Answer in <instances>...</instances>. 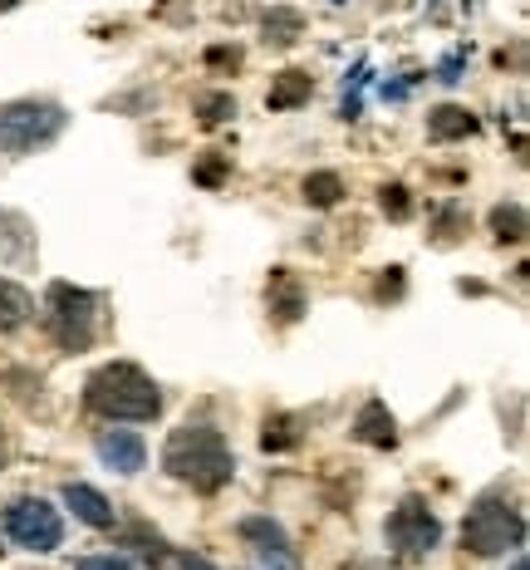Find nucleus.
<instances>
[{"mask_svg":"<svg viewBox=\"0 0 530 570\" xmlns=\"http://www.w3.org/2000/svg\"><path fill=\"white\" fill-rule=\"evenodd\" d=\"M510 570H526V556H516V566H510Z\"/></svg>","mask_w":530,"mask_h":570,"instance_id":"cd10ccee","label":"nucleus"},{"mask_svg":"<svg viewBox=\"0 0 530 570\" xmlns=\"http://www.w3.org/2000/svg\"><path fill=\"white\" fill-rule=\"evenodd\" d=\"M182 570H216V566H212V560H202V556H192V550H186V556H182Z\"/></svg>","mask_w":530,"mask_h":570,"instance_id":"a878e982","label":"nucleus"},{"mask_svg":"<svg viewBox=\"0 0 530 570\" xmlns=\"http://www.w3.org/2000/svg\"><path fill=\"white\" fill-rule=\"evenodd\" d=\"M526 541V516L510 507L501 491H486V497L471 501L467 521H461V546L481 560H496L506 550H516Z\"/></svg>","mask_w":530,"mask_h":570,"instance_id":"7ed1b4c3","label":"nucleus"},{"mask_svg":"<svg viewBox=\"0 0 530 570\" xmlns=\"http://www.w3.org/2000/svg\"><path fill=\"white\" fill-rule=\"evenodd\" d=\"M300 192H304V202L310 206H334L344 197V177L339 173H310Z\"/></svg>","mask_w":530,"mask_h":570,"instance_id":"a211bd4d","label":"nucleus"},{"mask_svg":"<svg viewBox=\"0 0 530 570\" xmlns=\"http://www.w3.org/2000/svg\"><path fill=\"white\" fill-rule=\"evenodd\" d=\"M378 206H383V216H388V222H408V216H412L408 187H402V182H383L378 187Z\"/></svg>","mask_w":530,"mask_h":570,"instance_id":"aec40b11","label":"nucleus"},{"mask_svg":"<svg viewBox=\"0 0 530 570\" xmlns=\"http://www.w3.org/2000/svg\"><path fill=\"white\" fill-rule=\"evenodd\" d=\"M64 507L74 511L84 526H94V531H108L118 521L113 501H108L98 487H88V482H69V487H64Z\"/></svg>","mask_w":530,"mask_h":570,"instance_id":"9d476101","label":"nucleus"},{"mask_svg":"<svg viewBox=\"0 0 530 570\" xmlns=\"http://www.w3.org/2000/svg\"><path fill=\"white\" fill-rule=\"evenodd\" d=\"M310 94H314L310 74H304V69H285V74H275V79H270V94H265V108H270V114H290V108L310 104Z\"/></svg>","mask_w":530,"mask_h":570,"instance_id":"4468645a","label":"nucleus"},{"mask_svg":"<svg viewBox=\"0 0 530 570\" xmlns=\"http://www.w3.org/2000/svg\"><path fill=\"white\" fill-rule=\"evenodd\" d=\"M402 295V271L393 265V271H383V281H378V300H398Z\"/></svg>","mask_w":530,"mask_h":570,"instance_id":"b1692460","label":"nucleus"},{"mask_svg":"<svg viewBox=\"0 0 530 570\" xmlns=\"http://www.w3.org/2000/svg\"><path fill=\"white\" fill-rule=\"evenodd\" d=\"M45 305H49V314H45L49 340H55L59 349L79 354V349H88V344H94L98 305H94V295H88L84 285L55 281V285H49V295H45Z\"/></svg>","mask_w":530,"mask_h":570,"instance_id":"39448f33","label":"nucleus"},{"mask_svg":"<svg viewBox=\"0 0 530 570\" xmlns=\"http://www.w3.org/2000/svg\"><path fill=\"white\" fill-rule=\"evenodd\" d=\"M344 570H398L393 560H373V556H359V560H349Z\"/></svg>","mask_w":530,"mask_h":570,"instance_id":"393cba45","label":"nucleus"},{"mask_svg":"<svg viewBox=\"0 0 530 570\" xmlns=\"http://www.w3.org/2000/svg\"><path fill=\"white\" fill-rule=\"evenodd\" d=\"M226 118H236V98L231 94H202L196 98V123L202 128H221Z\"/></svg>","mask_w":530,"mask_h":570,"instance_id":"6ab92c4d","label":"nucleus"},{"mask_svg":"<svg viewBox=\"0 0 530 570\" xmlns=\"http://www.w3.org/2000/svg\"><path fill=\"white\" fill-rule=\"evenodd\" d=\"M5 531L25 550H55L64 541V521L45 497H15L5 507Z\"/></svg>","mask_w":530,"mask_h":570,"instance_id":"0eeeda50","label":"nucleus"},{"mask_svg":"<svg viewBox=\"0 0 530 570\" xmlns=\"http://www.w3.org/2000/svg\"><path fill=\"white\" fill-rule=\"evenodd\" d=\"M162 467L172 472L177 482H186L192 491H202V497L221 491L226 482L236 477L231 442H226L212 423H186V428H177L162 448Z\"/></svg>","mask_w":530,"mask_h":570,"instance_id":"f03ea898","label":"nucleus"},{"mask_svg":"<svg viewBox=\"0 0 530 570\" xmlns=\"http://www.w3.org/2000/svg\"><path fill=\"white\" fill-rule=\"evenodd\" d=\"M98 462L104 467H113L118 477H133V472H143V462H147V442L137 438V432H128V428H108V432H98Z\"/></svg>","mask_w":530,"mask_h":570,"instance_id":"6e6552de","label":"nucleus"},{"mask_svg":"<svg viewBox=\"0 0 530 570\" xmlns=\"http://www.w3.org/2000/svg\"><path fill=\"white\" fill-rule=\"evenodd\" d=\"M5 458H10V442H5V428H0V467H5Z\"/></svg>","mask_w":530,"mask_h":570,"instance_id":"bb28decb","label":"nucleus"},{"mask_svg":"<svg viewBox=\"0 0 530 570\" xmlns=\"http://www.w3.org/2000/svg\"><path fill=\"white\" fill-rule=\"evenodd\" d=\"M477 128H481L477 114L461 108V104H437L427 114V138H432V143H457V138H471Z\"/></svg>","mask_w":530,"mask_h":570,"instance_id":"ddd939ff","label":"nucleus"},{"mask_svg":"<svg viewBox=\"0 0 530 570\" xmlns=\"http://www.w3.org/2000/svg\"><path fill=\"white\" fill-rule=\"evenodd\" d=\"M10 5H15V0H0V10H10Z\"/></svg>","mask_w":530,"mask_h":570,"instance_id":"c85d7f7f","label":"nucleus"},{"mask_svg":"<svg viewBox=\"0 0 530 570\" xmlns=\"http://www.w3.org/2000/svg\"><path fill=\"white\" fill-rule=\"evenodd\" d=\"M79 570H137V566H128L123 556H84Z\"/></svg>","mask_w":530,"mask_h":570,"instance_id":"5701e85b","label":"nucleus"},{"mask_svg":"<svg viewBox=\"0 0 530 570\" xmlns=\"http://www.w3.org/2000/svg\"><path fill=\"white\" fill-rule=\"evenodd\" d=\"M261 448H265V452H280V448H294V418H265V432H261Z\"/></svg>","mask_w":530,"mask_h":570,"instance_id":"412c9836","label":"nucleus"},{"mask_svg":"<svg viewBox=\"0 0 530 570\" xmlns=\"http://www.w3.org/2000/svg\"><path fill=\"white\" fill-rule=\"evenodd\" d=\"M353 438L369 442V448H398V418L388 413V403L383 399H369L359 408V418H353Z\"/></svg>","mask_w":530,"mask_h":570,"instance_id":"9b49d317","label":"nucleus"},{"mask_svg":"<svg viewBox=\"0 0 530 570\" xmlns=\"http://www.w3.org/2000/svg\"><path fill=\"white\" fill-rule=\"evenodd\" d=\"M437 541H442V521H437V511H432L422 497H402L398 507H393V516H388V546H393V556L422 560V556H432V550H437Z\"/></svg>","mask_w":530,"mask_h":570,"instance_id":"423d86ee","label":"nucleus"},{"mask_svg":"<svg viewBox=\"0 0 530 570\" xmlns=\"http://www.w3.org/2000/svg\"><path fill=\"white\" fill-rule=\"evenodd\" d=\"M226 167H231V157H221V153H206L202 163L192 167V182H202V187H221V182H226Z\"/></svg>","mask_w":530,"mask_h":570,"instance_id":"4be33fe9","label":"nucleus"},{"mask_svg":"<svg viewBox=\"0 0 530 570\" xmlns=\"http://www.w3.org/2000/svg\"><path fill=\"white\" fill-rule=\"evenodd\" d=\"M261 35H265V45H294V39L304 35V15L300 10H290V5H275L270 15L261 20Z\"/></svg>","mask_w":530,"mask_h":570,"instance_id":"dca6fc26","label":"nucleus"},{"mask_svg":"<svg viewBox=\"0 0 530 570\" xmlns=\"http://www.w3.org/2000/svg\"><path fill=\"white\" fill-rule=\"evenodd\" d=\"M69 114L55 98H15V104L0 108V153L25 157L35 147H49L64 133Z\"/></svg>","mask_w":530,"mask_h":570,"instance_id":"20e7f679","label":"nucleus"},{"mask_svg":"<svg viewBox=\"0 0 530 570\" xmlns=\"http://www.w3.org/2000/svg\"><path fill=\"white\" fill-rule=\"evenodd\" d=\"M84 408L108 418V423H147L162 413V389H157V379L143 373L137 364L113 359V364H98V369L88 373Z\"/></svg>","mask_w":530,"mask_h":570,"instance_id":"f257e3e1","label":"nucleus"},{"mask_svg":"<svg viewBox=\"0 0 530 570\" xmlns=\"http://www.w3.org/2000/svg\"><path fill=\"white\" fill-rule=\"evenodd\" d=\"M265 305H270L275 324H294L304 314V290L300 281H294L290 271H270V281H265Z\"/></svg>","mask_w":530,"mask_h":570,"instance_id":"f8f14e48","label":"nucleus"},{"mask_svg":"<svg viewBox=\"0 0 530 570\" xmlns=\"http://www.w3.org/2000/svg\"><path fill=\"white\" fill-rule=\"evenodd\" d=\"M241 541H251V546L261 550L265 566H275V570H300V560H294L290 541H285V531L275 526L270 516H245V521H241Z\"/></svg>","mask_w":530,"mask_h":570,"instance_id":"1a4fd4ad","label":"nucleus"},{"mask_svg":"<svg viewBox=\"0 0 530 570\" xmlns=\"http://www.w3.org/2000/svg\"><path fill=\"white\" fill-rule=\"evenodd\" d=\"M491 236H496L501 246L526 241V206H520V202H501L496 212H491Z\"/></svg>","mask_w":530,"mask_h":570,"instance_id":"f3484780","label":"nucleus"},{"mask_svg":"<svg viewBox=\"0 0 530 570\" xmlns=\"http://www.w3.org/2000/svg\"><path fill=\"white\" fill-rule=\"evenodd\" d=\"M29 314H35V300H29V290L0 275V334H15L20 324H29Z\"/></svg>","mask_w":530,"mask_h":570,"instance_id":"2eb2a0df","label":"nucleus"}]
</instances>
